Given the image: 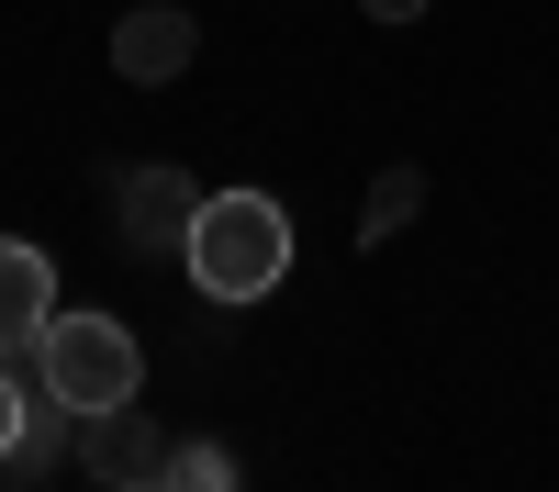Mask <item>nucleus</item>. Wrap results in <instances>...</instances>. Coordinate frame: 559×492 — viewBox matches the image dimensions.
Listing matches in <instances>:
<instances>
[{
	"instance_id": "obj_1",
	"label": "nucleus",
	"mask_w": 559,
	"mask_h": 492,
	"mask_svg": "<svg viewBox=\"0 0 559 492\" xmlns=\"http://www.w3.org/2000/svg\"><path fill=\"white\" fill-rule=\"evenodd\" d=\"M179 268H191L213 302H269V291H280V268H292V213H280L269 191H213Z\"/></svg>"
},
{
	"instance_id": "obj_2",
	"label": "nucleus",
	"mask_w": 559,
	"mask_h": 492,
	"mask_svg": "<svg viewBox=\"0 0 559 492\" xmlns=\"http://www.w3.org/2000/svg\"><path fill=\"white\" fill-rule=\"evenodd\" d=\"M34 381L57 392L68 415H112V403H134V381H146L134 325H112V313H57V325L34 336Z\"/></svg>"
},
{
	"instance_id": "obj_3",
	"label": "nucleus",
	"mask_w": 559,
	"mask_h": 492,
	"mask_svg": "<svg viewBox=\"0 0 559 492\" xmlns=\"http://www.w3.org/2000/svg\"><path fill=\"white\" fill-rule=\"evenodd\" d=\"M202 179L191 168H134L123 179V236H134V257H191V224H202Z\"/></svg>"
},
{
	"instance_id": "obj_4",
	"label": "nucleus",
	"mask_w": 559,
	"mask_h": 492,
	"mask_svg": "<svg viewBox=\"0 0 559 492\" xmlns=\"http://www.w3.org/2000/svg\"><path fill=\"white\" fill-rule=\"evenodd\" d=\"M191 45H202V23L179 12V0H134V12L112 23V68H123L134 89H157V79L191 68Z\"/></svg>"
},
{
	"instance_id": "obj_5",
	"label": "nucleus",
	"mask_w": 559,
	"mask_h": 492,
	"mask_svg": "<svg viewBox=\"0 0 559 492\" xmlns=\"http://www.w3.org/2000/svg\"><path fill=\"white\" fill-rule=\"evenodd\" d=\"M57 325V268L34 236H0V347H34Z\"/></svg>"
},
{
	"instance_id": "obj_6",
	"label": "nucleus",
	"mask_w": 559,
	"mask_h": 492,
	"mask_svg": "<svg viewBox=\"0 0 559 492\" xmlns=\"http://www.w3.org/2000/svg\"><path fill=\"white\" fill-rule=\"evenodd\" d=\"M79 459L102 481H157L168 470V436L134 415V403H112V415H79Z\"/></svg>"
},
{
	"instance_id": "obj_7",
	"label": "nucleus",
	"mask_w": 559,
	"mask_h": 492,
	"mask_svg": "<svg viewBox=\"0 0 559 492\" xmlns=\"http://www.w3.org/2000/svg\"><path fill=\"white\" fill-rule=\"evenodd\" d=\"M68 447H79V415H68V403H57V392L34 381V415H23V447H12V459H0V470H45V459H68Z\"/></svg>"
},
{
	"instance_id": "obj_8",
	"label": "nucleus",
	"mask_w": 559,
	"mask_h": 492,
	"mask_svg": "<svg viewBox=\"0 0 559 492\" xmlns=\"http://www.w3.org/2000/svg\"><path fill=\"white\" fill-rule=\"evenodd\" d=\"M157 481H168V492H236V459H224L213 436H191V447H168Z\"/></svg>"
},
{
	"instance_id": "obj_9",
	"label": "nucleus",
	"mask_w": 559,
	"mask_h": 492,
	"mask_svg": "<svg viewBox=\"0 0 559 492\" xmlns=\"http://www.w3.org/2000/svg\"><path fill=\"white\" fill-rule=\"evenodd\" d=\"M414 202H426V179H414V168H381V179H369V213H358V236L381 247V236H392V224H403Z\"/></svg>"
},
{
	"instance_id": "obj_10",
	"label": "nucleus",
	"mask_w": 559,
	"mask_h": 492,
	"mask_svg": "<svg viewBox=\"0 0 559 492\" xmlns=\"http://www.w3.org/2000/svg\"><path fill=\"white\" fill-rule=\"evenodd\" d=\"M23 415H34V381H23V370H0V459L23 447Z\"/></svg>"
},
{
	"instance_id": "obj_11",
	"label": "nucleus",
	"mask_w": 559,
	"mask_h": 492,
	"mask_svg": "<svg viewBox=\"0 0 559 492\" xmlns=\"http://www.w3.org/2000/svg\"><path fill=\"white\" fill-rule=\"evenodd\" d=\"M369 23H426V0H358Z\"/></svg>"
},
{
	"instance_id": "obj_12",
	"label": "nucleus",
	"mask_w": 559,
	"mask_h": 492,
	"mask_svg": "<svg viewBox=\"0 0 559 492\" xmlns=\"http://www.w3.org/2000/svg\"><path fill=\"white\" fill-rule=\"evenodd\" d=\"M102 492H168V481H102Z\"/></svg>"
}]
</instances>
